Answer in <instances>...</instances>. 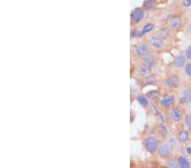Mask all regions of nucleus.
I'll use <instances>...</instances> for the list:
<instances>
[{"instance_id":"f257e3e1","label":"nucleus","mask_w":191,"mask_h":168,"mask_svg":"<svg viewBox=\"0 0 191 168\" xmlns=\"http://www.w3.org/2000/svg\"><path fill=\"white\" fill-rule=\"evenodd\" d=\"M174 103H175V99L172 95H170V94H164L160 101L161 106L165 109L171 108L174 105Z\"/></svg>"},{"instance_id":"f03ea898","label":"nucleus","mask_w":191,"mask_h":168,"mask_svg":"<svg viewBox=\"0 0 191 168\" xmlns=\"http://www.w3.org/2000/svg\"><path fill=\"white\" fill-rule=\"evenodd\" d=\"M144 144H145V148L151 153L155 152L158 149L157 141L153 137H147L144 140Z\"/></svg>"},{"instance_id":"7ed1b4c3","label":"nucleus","mask_w":191,"mask_h":168,"mask_svg":"<svg viewBox=\"0 0 191 168\" xmlns=\"http://www.w3.org/2000/svg\"><path fill=\"white\" fill-rule=\"evenodd\" d=\"M150 44L155 49H161L164 46L163 39L159 36H151L149 39Z\"/></svg>"},{"instance_id":"20e7f679","label":"nucleus","mask_w":191,"mask_h":168,"mask_svg":"<svg viewBox=\"0 0 191 168\" xmlns=\"http://www.w3.org/2000/svg\"><path fill=\"white\" fill-rule=\"evenodd\" d=\"M144 16V11L142 9H140V8H137L132 12L131 19H132V20L134 22L138 23V22H139V21H141L143 20Z\"/></svg>"},{"instance_id":"39448f33","label":"nucleus","mask_w":191,"mask_h":168,"mask_svg":"<svg viewBox=\"0 0 191 168\" xmlns=\"http://www.w3.org/2000/svg\"><path fill=\"white\" fill-rule=\"evenodd\" d=\"M170 153H171V149L167 144H161L158 148V155L161 158L168 157L170 155Z\"/></svg>"},{"instance_id":"423d86ee","label":"nucleus","mask_w":191,"mask_h":168,"mask_svg":"<svg viewBox=\"0 0 191 168\" xmlns=\"http://www.w3.org/2000/svg\"><path fill=\"white\" fill-rule=\"evenodd\" d=\"M179 82H180L179 76L177 75H173L172 76L168 77L167 80V85L172 88H177L179 86Z\"/></svg>"},{"instance_id":"0eeeda50","label":"nucleus","mask_w":191,"mask_h":168,"mask_svg":"<svg viewBox=\"0 0 191 168\" xmlns=\"http://www.w3.org/2000/svg\"><path fill=\"white\" fill-rule=\"evenodd\" d=\"M135 53L138 56L144 57L149 55V48L145 44H139L138 46H137Z\"/></svg>"},{"instance_id":"6e6552de","label":"nucleus","mask_w":191,"mask_h":168,"mask_svg":"<svg viewBox=\"0 0 191 168\" xmlns=\"http://www.w3.org/2000/svg\"><path fill=\"white\" fill-rule=\"evenodd\" d=\"M182 25L181 17L178 16H174L170 20V26L172 29H178Z\"/></svg>"},{"instance_id":"1a4fd4ad","label":"nucleus","mask_w":191,"mask_h":168,"mask_svg":"<svg viewBox=\"0 0 191 168\" xmlns=\"http://www.w3.org/2000/svg\"><path fill=\"white\" fill-rule=\"evenodd\" d=\"M171 117L174 121H180L183 117V112L179 108H175L171 111Z\"/></svg>"},{"instance_id":"9d476101","label":"nucleus","mask_w":191,"mask_h":168,"mask_svg":"<svg viewBox=\"0 0 191 168\" xmlns=\"http://www.w3.org/2000/svg\"><path fill=\"white\" fill-rule=\"evenodd\" d=\"M190 136H189V132L185 130L180 131L178 134V139L180 143L182 144H185L189 141Z\"/></svg>"},{"instance_id":"9b49d317","label":"nucleus","mask_w":191,"mask_h":168,"mask_svg":"<svg viewBox=\"0 0 191 168\" xmlns=\"http://www.w3.org/2000/svg\"><path fill=\"white\" fill-rule=\"evenodd\" d=\"M143 63H144V65L151 68V67H153L155 65L156 61H155V58L153 56L146 55L144 56V58L143 59Z\"/></svg>"},{"instance_id":"f8f14e48","label":"nucleus","mask_w":191,"mask_h":168,"mask_svg":"<svg viewBox=\"0 0 191 168\" xmlns=\"http://www.w3.org/2000/svg\"><path fill=\"white\" fill-rule=\"evenodd\" d=\"M191 101V90L190 89H186L183 92V96L180 99V103L181 104H185Z\"/></svg>"},{"instance_id":"ddd939ff","label":"nucleus","mask_w":191,"mask_h":168,"mask_svg":"<svg viewBox=\"0 0 191 168\" xmlns=\"http://www.w3.org/2000/svg\"><path fill=\"white\" fill-rule=\"evenodd\" d=\"M178 164L181 167L183 168H190V161H188V159L184 156H180L178 158Z\"/></svg>"},{"instance_id":"4468645a","label":"nucleus","mask_w":191,"mask_h":168,"mask_svg":"<svg viewBox=\"0 0 191 168\" xmlns=\"http://www.w3.org/2000/svg\"><path fill=\"white\" fill-rule=\"evenodd\" d=\"M170 36V30L169 28L167 27H162L161 30H160V32H159V37H161L163 40L164 39H167Z\"/></svg>"},{"instance_id":"2eb2a0df","label":"nucleus","mask_w":191,"mask_h":168,"mask_svg":"<svg viewBox=\"0 0 191 168\" xmlns=\"http://www.w3.org/2000/svg\"><path fill=\"white\" fill-rule=\"evenodd\" d=\"M185 63V57L184 55L178 56L175 59V65L178 68H181Z\"/></svg>"},{"instance_id":"dca6fc26","label":"nucleus","mask_w":191,"mask_h":168,"mask_svg":"<svg viewBox=\"0 0 191 168\" xmlns=\"http://www.w3.org/2000/svg\"><path fill=\"white\" fill-rule=\"evenodd\" d=\"M156 5L155 0H146L144 2V7L147 9H151Z\"/></svg>"},{"instance_id":"f3484780","label":"nucleus","mask_w":191,"mask_h":168,"mask_svg":"<svg viewBox=\"0 0 191 168\" xmlns=\"http://www.w3.org/2000/svg\"><path fill=\"white\" fill-rule=\"evenodd\" d=\"M156 82V78L155 76H146L144 80V85H151V84H155Z\"/></svg>"},{"instance_id":"a211bd4d","label":"nucleus","mask_w":191,"mask_h":168,"mask_svg":"<svg viewBox=\"0 0 191 168\" xmlns=\"http://www.w3.org/2000/svg\"><path fill=\"white\" fill-rule=\"evenodd\" d=\"M153 29H154V25H153L152 23H148V24H146V25L143 27V29H142V32H141L140 35H143V34L148 33V32H151Z\"/></svg>"},{"instance_id":"6ab92c4d","label":"nucleus","mask_w":191,"mask_h":168,"mask_svg":"<svg viewBox=\"0 0 191 168\" xmlns=\"http://www.w3.org/2000/svg\"><path fill=\"white\" fill-rule=\"evenodd\" d=\"M151 68L144 65L142 68H140V70H139V74L141 75V76H149L150 73H151Z\"/></svg>"},{"instance_id":"aec40b11","label":"nucleus","mask_w":191,"mask_h":168,"mask_svg":"<svg viewBox=\"0 0 191 168\" xmlns=\"http://www.w3.org/2000/svg\"><path fill=\"white\" fill-rule=\"evenodd\" d=\"M137 100H138V102L139 104H141V105H144V106H147L148 104H149L148 100L146 99V98H145L144 96H138V97L137 98Z\"/></svg>"},{"instance_id":"412c9836","label":"nucleus","mask_w":191,"mask_h":168,"mask_svg":"<svg viewBox=\"0 0 191 168\" xmlns=\"http://www.w3.org/2000/svg\"><path fill=\"white\" fill-rule=\"evenodd\" d=\"M184 123H185V125H186V127H187V128L189 129V131L191 132V116L190 115H185Z\"/></svg>"},{"instance_id":"4be33fe9","label":"nucleus","mask_w":191,"mask_h":168,"mask_svg":"<svg viewBox=\"0 0 191 168\" xmlns=\"http://www.w3.org/2000/svg\"><path fill=\"white\" fill-rule=\"evenodd\" d=\"M147 96L151 99H156L159 96V93L156 90H152V91H150L149 93H147Z\"/></svg>"},{"instance_id":"5701e85b","label":"nucleus","mask_w":191,"mask_h":168,"mask_svg":"<svg viewBox=\"0 0 191 168\" xmlns=\"http://www.w3.org/2000/svg\"><path fill=\"white\" fill-rule=\"evenodd\" d=\"M167 167H178V163L176 162V161H174V160H170V161H168V162H167Z\"/></svg>"},{"instance_id":"b1692460","label":"nucleus","mask_w":191,"mask_h":168,"mask_svg":"<svg viewBox=\"0 0 191 168\" xmlns=\"http://www.w3.org/2000/svg\"><path fill=\"white\" fill-rule=\"evenodd\" d=\"M185 73L189 76H191V63H188L185 66Z\"/></svg>"},{"instance_id":"393cba45","label":"nucleus","mask_w":191,"mask_h":168,"mask_svg":"<svg viewBox=\"0 0 191 168\" xmlns=\"http://www.w3.org/2000/svg\"><path fill=\"white\" fill-rule=\"evenodd\" d=\"M159 130H160V132H161V133H163V134H165V133L167 132V128H166V126H165L164 124H160V125H159Z\"/></svg>"},{"instance_id":"a878e982","label":"nucleus","mask_w":191,"mask_h":168,"mask_svg":"<svg viewBox=\"0 0 191 168\" xmlns=\"http://www.w3.org/2000/svg\"><path fill=\"white\" fill-rule=\"evenodd\" d=\"M185 55H186V57H187L188 59H191V46H190V47L187 49V50H186V52H185Z\"/></svg>"},{"instance_id":"bb28decb","label":"nucleus","mask_w":191,"mask_h":168,"mask_svg":"<svg viewBox=\"0 0 191 168\" xmlns=\"http://www.w3.org/2000/svg\"><path fill=\"white\" fill-rule=\"evenodd\" d=\"M184 5L185 7H190L191 5V0H184Z\"/></svg>"},{"instance_id":"cd10ccee","label":"nucleus","mask_w":191,"mask_h":168,"mask_svg":"<svg viewBox=\"0 0 191 168\" xmlns=\"http://www.w3.org/2000/svg\"><path fill=\"white\" fill-rule=\"evenodd\" d=\"M187 153L191 155V147H188V148H187Z\"/></svg>"},{"instance_id":"c85d7f7f","label":"nucleus","mask_w":191,"mask_h":168,"mask_svg":"<svg viewBox=\"0 0 191 168\" xmlns=\"http://www.w3.org/2000/svg\"><path fill=\"white\" fill-rule=\"evenodd\" d=\"M190 32H191V22H190Z\"/></svg>"}]
</instances>
